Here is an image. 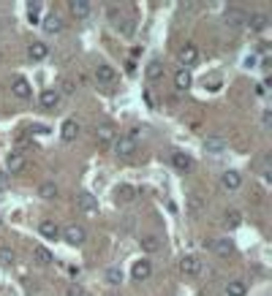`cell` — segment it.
<instances>
[{
  "label": "cell",
  "instance_id": "6da1fadb",
  "mask_svg": "<svg viewBox=\"0 0 272 296\" xmlns=\"http://www.w3.org/2000/svg\"><path fill=\"white\" fill-rule=\"evenodd\" d=\"M112 147H115V152L120 158H128L136 152V136H131V133H123V136H117L112 141Z\"/></svg>",
  "mask_w": 272,
  "mask_h": 296
},
{
  "label": "cell",
  "instance_id": "7a4b0ae2",
  "mask_svg": "<svg viewBox=\"0 0 272 296\" xmlns=\"http://www.w3.org/2000/svg\"><path fill=\"white\" fill-rule=\"evenodd\" d=\"M96 136H98V144H112V141L117 139V128H115V123L112 120H101L98 123V128H96Z\"/></svg>",
  "mask_w": 272,
  "mask_h": 296
},
{
  "label": "cell",
  "instance_id": "3957f363",
  "mask_svg": "<svg viewBox=\"0 0 272 296\" xmlns=\"http://www.w3.org/2000/svg\"><path fill=\"white\" fill-rule=\"evenodd\" d=\"M177 57H180L183 68H191V65L199 63V46L196 44H185L180 52H177Z\"/></svg>",
  "mask_w": 272,
  "mask_h": 296
},
{
  "label": "cell",
  "instance_id": "277c9868",
  "mask_svg": "<svg viewBox=\"0 0 272 296\" xmlns=\"http://www.w3.org/2000/svg\"><path fill=\"white\" fill-rule=\"evenodd\" d=\"M60 234H63V239L68 242V245H74V247H76V245H82V242L87 239V231H84L82 226H76V223H74V226H68V228H65V231H60Z\"/></svg>",
  "mask_w": 272,
  "mask_h": 296
},
{
  "label": "cell",
  "instance_id": "5b68a950",
  "mask_svg": "<svg viewBox=\"0 0 272 296\" xmlns=\"http://www.w3.org/2000/svg\"><path fill=\"white\" fill-rule=\"evenodd\" d=\"M180 269H183V274H188V277H196V274L202 272V261H199L196 255H183Z\"/></svg>",
  "mask_w": 272,
  "mask_h": 296
},
{
  "label": "cell",
  "instance_id": "8992f818",
  "mask_svg": "<svg viewBox=\"0 0 272 296\" xmlns=\"http://www.w3.org/2000/svg\"><path fill=\"white\" fill-rule=\"evenodd\" d=\"M245 25H248L250 30L261 33V30H267V28H269V17L264 14V11H256V14H250L248 19H245Z\"/></svg>",
  "mask_w": 272,
  "mask_h": 296
},
{
  "label": "cell",
  "instance_id": "52a82bcc",
  "mask_svg": "<svg viewBox=\"0 0 272 296\" xmlns=\"http://www.w3.org/2000/svg\"><path fill=\"white\" fill-rule=\"evenodd\" d=\"M152 274V264L147 258H142V261H136L134 264V269H131V277H134L136 282H142V280H147Z\"/></svg>",
  "mask_w": 272,
  "mask_h": 296
},
{
  "label": "cell",
  "instance_id": "ba28073f",
  "mask_svg": "<svg viewBox=\"0 0 272 296\" xmlns=\"http://www.w3.org/2000/svg\"><path fill=\"white\" fill-rule=\"evenodd\" d=\"M38 104H41V109H57V106H60V92L57 90H41Z\"/></svg>",
  "mask_w": 272,
  "mask_h": 296
},
{
  "label": "cell",
  "instance_id": "9c48e42d",
  "mask_svg": "<svg viewBox=\"0 0 272 296\" xmlns=\"http://www.w3.org/2000/svg\"><path fill=\"white\" fill-rule=\"evenodd\" d=\"M76 207L82 210L84 215H93L98 210V199L93 196V193H79V199H76Z\"/></svg>",
  "mask_w": 272,
  "mask_h": 296
},
{
  "label": "cell",
  "instance_id": "30bf717a",
  "mask_svg": "<svg viewBox=\"0 0 272 296\" xmlns=\"http://www.w3.org/2000/svg\"><path fill=\"white\" fill-rule=\"evenodd\" d=\"M221 185H223V190H237V187L242 185V177H240V171H234V169L223 171V177H221Z\"/></svg>",
  "mask_w": 272,
  "mask_h": 296
},
{
  "label": "cell",
  "instance_id": "8fae6325",
  "mask_svg": "<svg viewBox=\"0 0 272 296\" xmlns=\"http://www.w3.org/2000/svg\"><path fill=\"white\" fill-rule=\"evenodd\" d=\"M38 234H41L44 239H52V242H55L57 237H60V228H57L55 220H41V223H38Z\"/></svg>",
  "mask_w": 272,
  "mask_h": 296
},
{
  "label": "cell",
  "instance_id": "7c38bea8",
  "mask_svg": "<svg viewBox=\"0 0 272 296\" xmlns=\"http://www.w3.org/2000/svg\"><path fill=\"white\" fill-rule=\"evenodd\" d=\"M245 19H248V14L240 11V9H229L226 11V25H229L231 30H240L242 25H245Z\"/></svg>",
  "mask_w": 272,
  "mask_h": 296
},
{
  "label": "cell",
  "instance_id": "4fadbf2b",
  "mask_svg": "<svg viewBox=\"0 0 272 296\" xmlns=\"http://www.w3.org/2000/svg\"><path fill=\"white\" fill-rule=\"evenodd\" d=\"M93 11L90 0H71V14H74L76 19H87Z\"/></svg>",
  "mask_w": 272,
  "mask_h": 296
},
{
  "label": "cell",
  "instance_id": "5bb4252c",
  "mask_svg": "<svg viewBox=\"0 0 272 296\" xmlns=\"http://www.w3.org/2000/svg\"><path fill=\"white\" fill-rule=\"evenodd\" d=\"M11 92H14L17 98H22V101L30 98V92H33V90H30V82H28L25 76H17L14 84H11Z\"/></svg>",
  "mask_w": 272,
  "mask_h": 296
},
{
  "label": "cell",
  "instance_id": "9a60e30c",
  "mask_svg": "<svg viewBox=\"0 0 272 296\" xmlns=\"http://www.w3.org/2000/svg\"><path fill=\"white\" fill-rule=\"evenodd\" d=\"M28 55H30L33 63H41V60H46V55H49V46H46L44 41H36V44H30Z\"/></svg>",
  "mask_w": 272,
  "mask_h": 296
},
{
  "label": "cell",
  "instance_id": "2e32d148",
  "mask_svg": "<svg viewBox=\"0 0 272 296\" xmlns=\"http://www.w3.org/2000/svg\"><path fill=\"white\" fill-rule=\"evenodd\" d=\"M212 245V250H215L221 258H229L231 253H234V242L231 239H215V242H210Z\"/></svg>",
  "mask_w": 272,
  "mask_h": 296
},
{
  "label": "cell",
  "instance_id": "e0dca14e",
  "mask_svg": "<svg viewBox=\"0 0 272 296\" xmlns=\"http://www.w3.org/2000/svg\"><path fill=\"white\" fill-rule=\"evenodd\" d=\"M171 163H174L177 171H191L194 169V158L185 155V152H174V155H171Z\"/></svg>",
  "mask_w": 272,
  "mask_h": 296
},
{
  "label": "cell",
  "instance_id": "ac0fdd59",
  "mask_svg": "<svg viewBox=\"0 0 272 296\" xmlns=\"http://www.w3.org/2000/svg\"><path fill=\"white\" fill-rule=\"evenodd\" d=\"M33 258H36V264H38V266H49L52 261H55V255L46 250L44 245H36V247H33Z\"/></svg>",
  "mask_w": 272,
  "mask_h": 296
},
{
  "label": "cell",
  "instance_id": "d6986e66",
  "mask_svg": "<svg viewBox=\"0 0 272 296\" xmlns=\"http://www.w3.org/2000/svg\"><path fill=\"white\" fill-rule=\"evenodd\" d=\"M6 169H9L11 174H19L25 169V155L22 152H11L9 158H6Z\"/></svg>",
  "mask_w": 272,
  "mask_h": 296
},
{
  "label": "cell",
  "instance_id": "ffe728a7",
  "mask_svg": "<svg viewBox=\"0 0 272 296\" xmlns=\"http://www.w3.org/2000/svg\"><path fill=\"white\" fill-rule=\"evenodd\" d=\"M60 136H63V141H74L79 136V123L76 120H65L63 128H60Z\"/></svg>",
  "mask_w": 272,
  "mask_h": 296
},
{
  "label": "cell",
  "instance_id": "44dd1931",
  "mask_svg": "<svg viewBox=\"0 0 272 296\" xmlns=\"http://www.w3.org/2000/svg\"><path fill=\"white\" fill-rule=\"evenodd\" d=\"M96 79L101 84H112L117 79V73H115V68H112V65H98L96 68Z\"/></svg>",
  "mask_w": 272,
  "mask_h": 296
},
{
  "label": "cell",
  "instance_id": "7402d4cb",
  "mask_svg": "<svg viewBox=\"0 0 272 296\" xmlns=\"http://www.w3.org/2000/svg\"><path fill=\"white\" fill-rule=\"evenodd\" d=\"M223 226L231 228V231H234V228H240L242 226V212L240 210H226V215H223Z\"/></svg>",
  "mask_w": 272,
  "mask_h": 296
},
{
  "label": "cell",
  "instance_id": "603a6c76",
  "mask_svg": "<svg viewBox=\"0 0 272 296\" xmlns=\"http://www.w3.org/2000/svg\"><path fill=\"white\" fill-rule=\"evenodd\" d=\"M142 250L144 253L161 250V237H158V234H144V237H142Z\"/></svg>",
  "mask_w": 272,
  "mask_h": 296
},
{
  "label": "cell",
  "instance_id": "cb8c5ba5",
  "mask_svg": "<svg viewBox=\"0 0 272 296\" xmlns=\"http://www.w3.org/2000/svg\"><path fill=\"white\" fill-rule=\"evenodd\" d=\"M115 196H117V201H123V204H131V201L136 199V187L134 185H120L115 190Z\"/></svg>",
  "mask_w": 272,
  "mask_h": 296
},
{
  "label": "cell",
  "instance_id": "d4e9b609",
  "mask_svg": "<svg viewBox=\"0 0 272 296\" xmlns=\"http://www.w3.org/2000/svg\"><path fill=\"white\" fill-rule=\"evenodd\" d=\"M191 82H194V79H191V71L188 68H180V71L174 73V87H177V90L185 92L191 87Z\"/></svg>",
  "mask_w": 272,
  "mask_h": 296
},
{
  "label": "cell",
  "instance_id": "484cf974",
  "mask_svg": "<svg viewBox=\"0 0 272 296\" xmlns=\"http://www.w3.org/2000/svg\"><path fill=\"white\" fill-rule=\"evenodd\" d=\"M226 296H248V282L245 280H231L226 285Z\"/></svg>",
  "mask_w": 272,
  "mask_h": 296
},
{
  "label": "cell",
  "instance_id": "4316f807",
  "mask_svg": "<svg viewBox=\"0 0 272 296\" xmlns=\"http://www.w3.org/2000/svg\"><path fill=\"white\" fill-rule=\"evenodd\" d=\"M204 150H207V152H215V155H218V152L226 150V139H223V136H210L207 141H204Z\"/></svg>",
  "mask_w": 272,
  "mask_h": 296
},
{
  "label": "cell",
  "instance_id": "83f0119b",
  "mask_svg": "<svg viewBox=\"0 0 272 296\" xmlns=\"http://www.w3.org/2000/svg\"><path fill=\"white\" fill-rule=\"evenodd\" d=\"M44 30L46 33H60L63 30V19L57 17V14H49V17L44 19Z\"/></svg>",
  "mask_w": 272,
  "mask_h": 296
},
{
  "label": "cell",
  "instance_id": "f1b7e54d",
  "mask_svg": "<svg viewBox=\"0 0 272 296\" xmlns=\"http://www.w3.org/2000/svg\"><path fill=\"white\" fill-rule=\"evenodd\" d=\"M147 79L150 82H161L163 79V65L158 63V60H152V63L147 65Z\"/></svg>",
  "mask_w": 272,
  "mask_h": 296
},
{
  "label": "cell",
  "instance_id": "f546056e",
  "mask_svg": "<svg viewBox=\"0 0 272 296\" xmlns=\"http://www.w3.org/2000/svg\"><path fill=\"white\" fill-rule=\"evenodd\" d=\"M106 282H109V285H120V282H123V272L117 266H109V269H106Z\"/></svg>",
  "mask_w": 272,
  "mask_h": 296
},
{
  "label": "cell",
  "instance_id": "4dcf8cb0",
  "mask_svg": "<svg viewBox=\"0 0 272 296\" xmlns=\"http://www.w3.org/2000/svg\"><path fill=\"white\" fill-rule=\"evenodd\" d=\"M38 196L41 199H55L57 196V185L55 182H44L41 187H38Z\"/></svg>",
  "mask_w": 272,
  "mask_h": 296
},
{
  "label": "cell",
  "instance_id": "1f68e13d",
  "mask_svg": "<svg viewBox=\"0 0 272 296\" xmlns=\"http://www.w3.org/2000/svg\"><path fill=\"white\" fill-rule=\"evenodd\" d=\"M28 19H30L33 25L41 22V3H30L28 6Z\"/></svg>",
  "mask_w": 272,
  "mask_h": 296
},
{
  "label": "cell",
  "instance_id": "d6a6232c",
  "mask_svg": "<svg viewBox=\"0 0 272 296\" xmlns=\"http://www.w3.org/2000/svg\"><path fill=\"white\" fill-rule=\"evenodd\" d=\"M14 250H11V247H0V264L3 266H9V264H14Z\"/></svg>",
  "mask_w": 272,
  "mask_h": 296
},
{
  "label": "cell",
  "instance_id": "836d02e7",
  "mask_svg": "<svg viewBox=\"0 0 272 296\" xmlns=\"http://www.w3.org/2000/svg\"><path fill=\"white\" fill-rule=\"evenodd\" d=\"M57 92H65V95H74V92H76L74 79H63V82H60V90H57Z\"/></svg>",
  "mask_w": 272,
  "mask_h": 296
},
{
  "label": "cell",
  "instance_id": "e575fe53",
  "mask_svg": "<svg viewBox=\"0 0 272 296\" xmlns=\"http://www.w3.org/2000/svg\"><path fill=\"white\" fill-rule=\"evenodd\" d=\"M261 123H264V128H269V125H272V112H269V109H264V112H261Z\"/></svg>",
  "mask_w": 272,
  "mask_h": 296
},
{
  "label": "cell",
  "instance_id": "d590c367",
  "mask_svg": "<svg viewBox=\"0 0 272 296\" xmlns=\"http://www.w3.org/2000/svg\"><path fill=\"white\" fill-rule=\"evenodd\" d=\"M204 84H207L210 90H218V87H221V79H218V76H212L210 82H204Z\"/></svg>",
  "mask_w": 272,
  "mask_h": 296
},
{
  "label": "cell",
  "instance_id": "8d00e7d4",
  "mask_svg": "<svg viewBox=\"0 0 272 296\" xmlns=\"http://www.w3.org/2000/svg\"><path fill=\"white\" fill-rule=\"evenodd\" d=\"M9 187V177H6V171H0V190H6Z\"/></svg>",
  "mask_w": 272,
  "mask_h": 296
},
{
  "label": "cell",
  "instance_id": "74e56055",
  "mask_svg": "<svg viewBox=\"0 0 272 296\" xmlns=\"http://www.w3.org/2000/svg\"><path fill=\"white\" fill-rule=\"evenodd\" d=\"M256 95H267V82L256 84Z\"/></svg>",
  "mask_w": 272,
  "mask_h": 296
}]
</instances>
